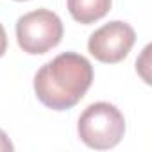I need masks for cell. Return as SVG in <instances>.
Masks as SVG:
<instances>
[{"label":"cell","mask_w":152,"mask_h":152,"mask_svg":"<svg viewBox=\"0 0 152 152\" xmlns=\"http://www.w3.org/2000/svg\"><path fill=\"white\" fill-rule=\"evenodd\" d=\"M63 22L48 9H36L18 18L16 41L31 56H41L57 47L63 39Z\"/></svg>","instance_id":"obj_3"},{"label":"cell","mask_w":152,"mask_h":152,"mask_svg":"<svg viewBox=\"0 0 152 152\" xmlns=\"http://www.w3.org/2000/svg\"><path fill=\"white\" fill-rule=\"evenodd\" d=\"M16 2H23V0H16Z\"/></svg>","instance_id":"obj_8"},{"label":"cell","mask_w":152,"mask_h":152,"mask_svg":"<svg viewBox=\"0 0 152 152\" xmlns=\"http://www.w3.org/2000/svg\"><path fill=\"white\" fill-rule=\"evenodd\" d=\"M77 132L84 145L95 150L116 147L125 134V118L122 111L109 102L88 106L77 122Z\"/></svg>","instance_id":"obj_2"},{"label":"cell","mask_w":152,"mask_h":152,"mask_svg":"<svg viewBox=\"0 0 152 152\" xmlns=\"http://www.w3.org/2000/svg\"><path fill=\"white\" fill-rule=\"evenodd\" d=\"M15 150V147H13V143L9 141V138H7V134L0 129V152H13Z\"/></svg>","instance_id":"obj_6"},{"label":"cell","mask_w":152,"mask_h":152,"mask_svg":"<svg viewBox=\"0 0 152 152\" xmlns=\"http://www.w3.org/2000/svg\"><path fill=\"white\" fill-rule=\"evenodd\" d=\"M7 50V34H6V29L4 25L0 23V57H2Z\"/></svg>","instance_id":"obj_7"},{"label":"cell","mask_w":152,"mask_h":152,"mask_svg":"<svg viewBox=\"0 0 152 152\" xmlns=\"http://www.w3.org/2000/svg\"><path fill=\"white\" fill-rule=\"evenodd\" d=\"M68 11L75 22L83 25L102 20L109 11L113 0H68Z\"/></svg>","instance_id":"obj_5"},{"label":"cell","mask_w":152,"mask_h":152,"mask_svg":"<svg viewBox=\"0 0 152 152\" xmlns=\"http://www.w3.org/2000/svg\"><path fill=\"white\" fill-rule=\"evenodd\" d=\"M91 83V63L77 52H63L36 72L34 91L48 109L64 111L83 100Z\"/></svg>","instance_id":"obj_1"},{"label":"cell","mask_w":152,"mask_h":152,"mask_svg":"<svg viewBox=\"0 0 152 152\" xmlns=\"http://www.w3.org/2000/svg\"><path fill=\"white\" fill-rule=\"evenodd\" d=\"M134 29L125 22L115 20L102 25L90 36L88 50L97 61L106 64H116L129 56L131 48L134 47Z\"/></svg>","instance_id":"obj_4"}]
</instances>
